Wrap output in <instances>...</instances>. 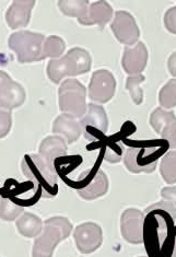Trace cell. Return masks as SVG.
<instances>
[{
  "instance_id": "6da1fadb",
  "label": "cell",
  "mask_w": 176,
  "mask_h": 257,
  "mask_svg": "<svg viewBox=\"0 0 176 257\" xmlns=\"http://www.w3.org/2000/svg\"><path fill=\"white\" fill-rule=\"evenodd\" d=\"M143 241L150 257H169L175 243V203L161 201L145 209Z\"/></svg>"
},
{
  "instance_id": "7a4b0ae2",
  "label": "cell",
  "mask_w": 176,
  "mask_h": 257,
  "mask_svg": "<svg viewBox=\"0 0 176 257\" xmlns=\"http://www.w3.org/2000/svg\"><path fill=\"white\" fill-rule=\"evenodd\" d=\"M23 175L39 188L45 198L57 194V173L54 165L47 163L40 155H26L21 162Z\"/></svg>"
},
{
  "instance_id": "3957f363",
  "label": "cell",
  "mask_w": 176,
  "mask_h": 257,
  "mask_svg": "<svg viewBox=\"0 0 176 257\" xmlns=\"http://www.w3.org/2000/svg\"><path fill=\"white\" fill-rule=\"evenodd\" d=\"M92 58L83 48L75 47L58 59H52L47 65V76L54 83H59L65 77H76L91 69Z\"/></svg>"
},
{
  "instance_id": "277c9868",
  "label": "cell",
  "mask_w": 176,
  "mask_h": 257,
  "mask_svg": "<svg viewBox=\"0 0 176 257\" xmlns=\"http://www.w3.org/2000/svg\"><path fill=\"white\" fill-rule=\"evenodd\" d=\"M72 224L65 217H53L45 220L43 230L36 236L32 255L34 257H51L56 246L71 233Z\"/></svg>"
},
{
  "instance_id": "5b68a950",
  "label": "cell",
  "mask_w": 176,
  "mask_h": 257,
  "mask_svg": "<svg viewBox=\"0 0 176 257\" xmlns=\"http://www.w3.org/2000/svg\"><path fill=\"white\" fill-rule=\"evenodd\" d=\"M45 36L31 31H19L12 33L8 40L10 50L16 54L18 62L21 64L43 60L42 46Z\"/></svg>"
},
{
  "instance_id": "8992f818",
  "label": "cell",
  "mask_w": 176,
  "mask_h": 257,
  "mask_svg": "<svg viewBox=\"0 0 176 257\" xmlns=\"http://www.w3.org/2000/svg\"><path fill=\"white\" fill-rule=\"evenodd\" d=\"M87 89L77 79H67L58 90L60 111L79 118L87 112Z\"/></svg>"
},
{
  "instance_id": "52a82bcc",
  "label": "cell",
  "mask_w": 176,
  "mask_h": 257,
  "mask_svg": "<svg viewBox=\"0 0 176 257\" xmlns=\"http://www.w3.org/2000/svg\"><path fill=\"white\" fill-rule=\"evenodd\" d=\"M161 154L152 147H130L125 152L124 163L131 173H152Z\"/></svg>"
},
{
  "instance_id": "ba28073f",
  "label": "cell",
  "mask_w": 176,
  "mask_h": 257,
  "mask_svg": "<svg viewBox=\"0 0 176 257\" xmlns=\"http://www.w3.org/2000/svg\"><path fill=\"white\" fill-rule=\"evenodd\" d=\"M77 193L86 200H93L108 191V180L100 168H93L81 174L77 181Z\"/></svg>"
},
{
  "instance_id": "9c48e42d",
  "label": "cell",
  "mask_w": 176,
  "mask_h": 257,
  "mask_svg": "<svg viewBox=\"0 0 176 257\" xmlns=\"http://www.w3.org/2000/svg\"><path fill=\"white\" fill-rule=\"evenodd\" d=\"M79 121L87 140H101L104 138L108 130V118L105 109L94 103L89 104L86 114Z\"/></svg>"
},
{
  "instance_id": "30bf717a",
  "label": "cell",
  "mask_w": 176,
  "mask_h": 257,
  "mask_svg": "<svg viewBox=\"0 0 176 257\" xmlns=\"http://www.w3.org/2000/svg\"><path fill=\"white\" fill-rule=\"evenodd\" d=\"M116 80L113 73L105 69L93 72L89 84V97L96 103H106L115 94Z\"/></svg>"
},
{
  "instance_id": "8fae6325",
  "label": "cell",
  "mask_w": 176,
  "mask_h": 257,
  "mask_svg": "<svg viewBox=\"0 0 176 257\" xmlns=\"http://www.w3.org/2000/svg\"><path fill=\"white\" fill-rule=\"evenodd\" d=\"M111 29L118 42L127 46L137 44L140 38V31L135 18L127 11H117L115 14Z\"/></svg>"
},
{
  "instance_id": "7c38bea8",
  "label": "cell",
  "mask_w": 176,
  "mask_h": 257,
  "mask_svg": "<svg viewBox=\"0 0 176 257\" xmlns=\"http://www.w3.org/2000/svg\"><path fill=\"white\" fill-rule=\"evenodd\" d=\"M74 238L79 252L91 254L101 246L103 232L99 224L86 222L77 226L74 232Z\"/></svg>"
},
{
  "instance_id": "4fadbf2b",
  "label": "cell",
  "mask_w": 176,
  "mask_h": 257,
  "mask_svg": "<svg viewBox=\"0 0 176 257\" xmlns=\"http://www.w3.org/2000/svg\"><path fill=\"white\" fill-rule=\"evenodd\" d=\"M144 213L135 208H129L120 218V232L125 240L131 244H140L143 241Z\"/></svg>"
},
{
  "instance_id": "5bb4252c",
  "label": "cell",
  "mask_w": 176,
  "mask_h": 257,
  "mask_svg": "<svg viewBox=\"0 0 176 257\" xmlns=\"http://www.w3.org/2000/svg\"><path fill=\"white\" fill-rule=\"evenodd\" d=\"M26 90L20 83L12 80L5 71H0V104L6 108L20 107L26 101Z\"/></svg>"
},
{
  "instance_id": "9a60e30c",
  "label": "cell",
  "mask_w": 176,
  "mask_h": 257,
  "mask_svg": "<svg viewBox=\"0 0 176 257\" xmlns=\"http://www.w3.org/2000/svg\"><path fill=\"white\" fill-rule=\"evenodd\" d=\"M150 125L154 132L169 144L172 149L176 146V124L173 112H166L161 107L155 108L150 116Z\"/></svg>"
},
{
  "instance_id": "2e32d148",
  "label": "cell",
  "mask_w": 176,
  "mask_h": 257,
  "mask_svg": "<svg viewBox=\"0 0 176 257\" xmlns=\"http://www.w3.org/2000/svg\"><path fill=\"white\" fill-rule=\"evenodd\" d=\"M148 50L142 42H138L135 47H125L121 66L129 76L141 75L148 63Z\"/></svg>"
},
{
  "instance_id": "e0dca14e",
  "label": "cell",
  "mask_w": 176,
  "mask_h": 257,
  "mask_svg": "<svg viewBox=\"0 0 176 257\" xmlns=\"http://www.w3.org/2000/svg\"><path fill=\"white\" fill-rule=\"evenodd\" d=\"M34 6V0H16L12 3L6 12V21L9 28L14 30L26 28L31 19V12Z\"/></svg>"
},
{
  "instance_id": "ac0fdd59",
  "label": "cell",
  "mask_w": 176,
  "mask_h": 257,
  "mask_svg": "<svg viewBox=\"0 0 176 257\" xmlns=\"http://www.w3.org/2000/svg\"><path fill=\"white\" fill-rule=\"evenodd\" d=\"M52 131L54 134L62 135L68 144L77 142L82 134L80 121L75 116L65 113L54 120Z\"/></svg>"
},
{
  "instance_id": "d6986e66",
  "label": "cell",
  "mask_w": 176,
  "mask_h": 257,
  "mask_svg": "<svg viewBox=\"0 0 176 257\" xmlns=\"http://www.w3.org/2000/svg\"><path fill=\"white\" fill-rule=\"evenodd\" d=\"M113 8L106 2H94L89 6L87 16L78 22L81 26H99L101 29L111 21Z\"/></svg>"
},
{
  "instance_id": "ffe728a7",
  "label": "cell",
  "mask_w": 176,
  "mask_h": 257,
  "mask_svg": "<svg viewBox=\"0 0 176 257\" xmlns=\"http://www.w3.org/2000/svg\"><path fill=\"white\" fill-rule=\"evenodd\" d=\"M68 147L67 142L60 136H48L40 145L39 155L44 159V160L54 165L56 159L64 157L67 154Z\"/></svg>"
},
{
  "instance_id": "44dd1931",
  "label": "cell",
  "mask_w": 176,
  "mask_h": 257,
  "mask_svg": "<svg viewBox=\"0 0 176 257\" xmlns=\"http://www.w3.org/2000/svg\"><path fill=\"white\" fill-rule=\"evenodd\" d=\"M16 225L22 236L36 237L43 230L44 222L36 215H33L31 212H26L18 218Z\"/></svg>"
},
{
  "instance_id": "7402d4cb",
  "label": "cell",
  "mask_w": 176,
  "mask_h": 257,
  "mask_svg": "<svg viewBox=\"0 0 176 257\" xmlns=\"http://www.w3.org/2000/svg\"><path fill=\"white\" fill-rule=\"evenodd\" d=\"M90 3L87 0H60L58 7L60 11L67 17L77 18V20H82L87 16Z\"/></svg>"
},
{
  "instance_id": "603a6c76",
  "label": "cell",
  "mask_w": 176,
  "mask_h": 257,
  "mask_svg": "<svg viewBox=\"0 0 176 257\" xmlns=\"http://www.w3.org/2000/svg\"><path fill=\"white\" fill-rule=\"evenodd\" d=\"M65 51L66 43L62 38L55 35L48 36L47 39L44 40L43 46H42V56H43V59H58L63 56Z\"/></svg>"
},
{
  "instance_id": "cb8c5ba5",
  "label": "cell",
  "mask_w": 176,
  "mask_h": 257,
  "mask_svg": "<svg viewBox=\"0 0 176 257\" xmlns=\"http://www.w3.org/2000/svg\"><path fill=\"white\" fill-rule=\"evenodd\" d=\"M175 162H176V152L171 151L163 157L161 165H160V172L161 175L168 184H174L176 180V172H175Z\"/></svg>"
},
{
  "instance_id": "d4e9b609",
  "label": "cell",
  "mask_w": 176,
  "mask_h": 257,
  "mask_svg": "<svg viewBox=\"0 0 176 257\" xmlns=\"http://www.w3.org/2000/svg\"><path fill=\"white\" fill-rule=\"evenodd\" d=\"M124 146L117 137H111L104 147V159L111 163H117L123 159Z\"/></svg>"
},
{
  "instance_id": "484cf974",
  "label": "cell",
  "mask_w": 176,
  "mask_h": 257,
  "mask_svg": "<svg viewBox=\"0 0 176 257\" xmlns=\"http://www.w3.org/2000/svg\"><path fill=\"white\" fill-rule=\"evenodd\" d=\"M23 212V207L15 204L9 198H0V219L6 221H12L20 217Z\"/></svg>"
},
{
  "instance_id": "4316f807",
  "label": "cell",
  "mask_w": 176,
  "mask_h": 257,
  "mask_svg": "<svg viewBox=\"0 0 176 257\" xmlns=\"http://www.w3.org/2000/svg\"><path fill=\"white\" fill-rule=\"evenodd\" d=\"M144 79L145 78L142 75H136L128 77L126 81V88L129 91L131 100L137 105H140L143 101V91L140 88V84L144 81Z\"/></svg>"
},
{
  "instance_id": "83f0119b",
  "label": "cell",
  "mask_w": 176,
  "mask_h": 257,
  "mask_svg": "<svg viewBox=\"0 0 176 257\" xmlns=\"http://www.w3.org/2000/svg\"><path fill=\"white\" fill-rule=\"evenodd\" d=\"M175 88L176 81L175 79H172V80H169L164 87L161 89L159 94V102L161 104V106L165 108H172L176 105Z\"/></svg>"
},
{
  "instance_id": "f1b7e54d",
  "label": "cell",
  "mask_w": 176,
  "mask_h": 257,
  "mask_svg": "<svg viewBox=\"0 0 176 257\" xmlns=\"http://www.w3.org/2000/svg\"><path fill=\"white\" fill-rule=\"evenodd\" d=\"M12 125L11 109L4 107L0 104V139L5 138L9 134Z\"/></svg>"
},
{
  "instance_id": "f546056e",
  "label": "cell",
  "mask_w": 176,
  "mask_h": 257,
  "mask_svg": "<svg viewBox=\"0 0 176 257\" xmlns=\"http://www.w3.org/2000/svg\"><path fill=\"white\" fill-rule=\"evenodd\" d=\"M175 15H176V8L173 7L166 11L164 16V26L172 34L176 33V23H175Z\"/></svg>"
},
{
  "instance_id": "4dcf8cb0",
  "label": "cell",
  "mask_w": 176,
  "mask_h": 257,
  "mask_svg": "<svg viewBox=\"0 0 176 257\" xmlns=\"http://www.w3.org/2000/svg\"><path fill=\"white\" fill-rule=\"evenodd\" d=\"M175 191H176L175 187H165L162 189L161 196L163 197V199L175 203Z\"/></svg>"
},
{
  "instance_id": "1f68e13d",
  "label": "cell",
  "mask_w": 176,
  "mask_h": 257,
  "mask_svg": "<svg viewBox=\"0 0 176 257\" xmlns=\"http://www.w3.org/2000/svg\"><path fill=\"white\" fill-rule=\"evenodd\" d=\"M175 59H176V55H175V53L174 54H172V56L169 57V59H168V63H167V66H168V69H169V71H171V73H172V76H175Z\"/></svg>"
}]
</instances>
